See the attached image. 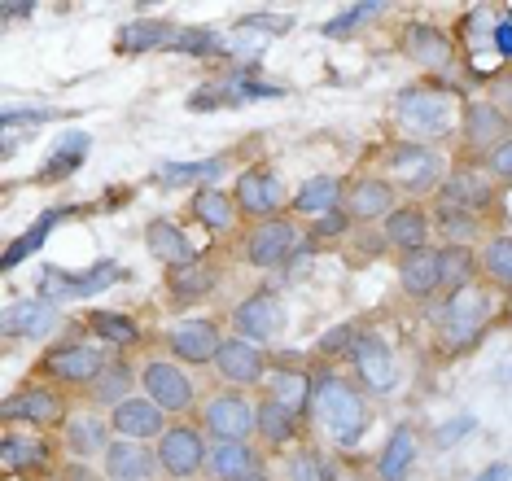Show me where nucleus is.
Returning <instances> with one entry per match:
<instances>
[{"instance_id":"obj_10","label":"nucleus","mask_w":512,"mask_h":481,"mask_svg":"<svg viewBox=\"0 0 512 481\" xmlns=\"http://www.w3.org/2000/svg\"><path fill=\"white\" fill-rule=\"evenodd\" d=\"M123 272H119V263H97V267H88V272H62V267H44V276H40V298H49V302H71V298H92V293H101L106 285H114Z\"/></svg>"},{"instance_id":"obj_42","label":"nucleus","mask_w":512,"mask_h":481,"mask_svg":"<svg viewBox=\"0 0 512 481\" xmlns=\"http://www.w3.org/2000/svg\"><path fill=\"white\" fill-rule=\"evenodd\" d=\"M272 398H281L285 407H294L298 416H307V403H311V372H276V377H272Z\"/></svg>"},{"instance_id":"obj_9","label":"nucleus","mask_w":512,"mask_h":481,"mask_svg":"<svg viewBox=\"0 0 512 481\" xmlns=\"http://www.w3.org/2000/svg\"><path fill=\"white\" fill-rule=\"evenodd\" d=\"M106 368H110V359L97 346H53L40 359V372L57 385H92Z\"/></svg>"},{"instance_id":"obj_4","label":"nucleus","mask_w":512,"mask_h":481,"mask_svg":"<svg viewBox=\"0 0 512 481\" xmlns=\"http://www.w3.org/2000/svg\"><path fill=\"white\" fill-rule=\"evenodd\" d=\"M386 167L394 171L403 193H429L442 184V158L429 145H416V140H399V145L386 149Z\"/></svg>"},{"instance_id":"obj_58","label":"nucleus","mask_w":512,"mask_h":481,"mask_svg":"<svg viewBox=\"0 0 512 481\" xmlns=\"http://www.w3.org/2000/svg\"><path fill=\"white\" fill-rule=\"evenodd\" d=\"M0 14H5V22H22V18H36V5H5Z\"/></svg>"},{"instance_id":"obj_22","label":"nucleus","mask_w":512,"mask_h":481,"mask_svg":"<svg viewBox=\"0 0 512 481\" xmlns=\"http://www.w3.org/2000/svg\"><path fill=\"white\" fill-rule=\"evenodd\" d=\"M403 53L425 70H451L456 66V49H451V35L438 31L434 22H407L403 31Z\"/></svg>"},{"instance_id":"obj_35","label":"nucleus","mask_w":512,"mask_h":481,"mask_svg":"<svg viewBox=\"0 0 512 481\" xmlns=\"http://www.w3.org/2000/svg\"><path fill=\"white\" fill-rule=\"evenodd\" d=\"M259 438L267 447H285V442L298 438V412L294 407H285L281 398L267 394L259 403Z\"/></svg>"},{"instance_id":"obj_27","label":"nucleus","mask_w":512,"mask_h":481,"mask_svg":"<svg viewBox=\"0 0 512 481\" xmlns=\"http://www.w3.org/2000/svg\"><path fill=\"white\" fill-rule=\"evenodd\" d=\"M49 460V442L36 438L31 429H5L0 438V468L5 473H31Z\"/></svg>"},{"instance_id":"obj_29","label":"nucleus","mask_w":512,"mask_h":481,"mask_svg":"<svg viewBox=\"0 0 512 481\" xmlns=\"http://www.w3.org/2000/svg\"><path fill=\"white\" fill-rule=\"evenodd\" d=\"M342 202H346V197H342V180H337V175H316V180L302 184L298 197L289 206H294L302 219H311V224H316V219L342 210Z\"/></svg>"},{"instance_id":"obj_47","label":"nucleus","mask_w":512,"mask_h":481,"mask_svg":"<svg viewBox=\"0 0 512 481\" xmlns=\"http://www.w3.org/2000/svg\"><path fill=\"white\" fill-rule=\"evenodd\" d=\"M486 175H491L495 184H512V136L504 140V145H495L491 154H486Z\"/></svg>"},{"instance_id":"obj_3","label":"nucleus","mask_w":512,"mask_h":481,"mask_svg":"<svg viewBox=\"0 0 512 481\" xmlns=\"http://www.w3.org/2000/svg\"><path fill=\"white\" fill-rule=\"evenodd\" d=\"M394 114L412 136L421 140H447L451 136V97L438 88H407L394 101Z\"/></svg>"},{"instance_id":"obj_14","label":"nucleus","mask_w":512,"mask_h":481,"mask_svg":"<svg viewBox=\"0 0 512 481\" xmlns=\"http://www.w3.org/2000/svg\"><path fill=\"white\" fill-rule=\"evenodd\" d=\"M351 363H355V372H359V385L372 390V394H390L394 385H399V363H394L390 346L381 342L377 333H359Z\"/></svg>"},{"instance_id":"obj_6","label":"nucleus","mask_w":512,"mask_h":481,"mask_svg":"<svg viewBox=\"0 0 512 481\" xmlns=\"http://www.w3.org/2000/svg\"><path fill=\"white\" fill-rule=\"evenodd\" d=\"M0 416H5L9 429H18V425L49 429V425H62V420H71V416H66L62 394L49 390V385H27V390L9 394L5 398V412H0Z\"/></svg>"},{"instance_id":"obj_19","label":"nucleus","mask_w":512,"mask_h":481,"mask_svg":"<svg viewBox=\"0 0 512 481\" xmlns=\"http://www.w3.org/2000/svg\"><path fill=\"white\" fill-rule=\"evenodd\" d=\"M167 346L180 363H215L224 333H219L215 320H180L167 328Z\"/></svg>"},{"instance_id":"obj_25","label":"nucleus","mask_w":512,"mask_h":481,"mask_svg":"<svg viewBox=\"0 0 512 481\" xmlns=\"http://www.w3.org/2000/svg\"><path fill=\"white\" fill-rule=\"evenodd\" d=\"M206 468L219 481H246L259 473V451L250 442H232V438H215L211 455H206Z\"/></svg>"},{"instance_id":"obj_11","label":"nucleus","mask_w":512,"mask_h":481,"mask_svg":"<svg viewBox=\"0 0 512 481\" xmlns=\"http://www.w3.org/2000/svg\"><path fill=\"white\" fill-rule=\"evenodd\" d=\"M302 232L294 228V219H267L246 237V258L254 267H285L298 254Z\"/></svg>"},{"instance_id":"obj_60","label":"nucleus","mask_w":512,"mask_h":481,"mask_svg":"<svg viewBox=\"0 0 512 481\" xmlns=\"http://www.w3.org/2000/svg\"><path fill=\"white\" fill-rule=\"evenodd\" d=\"M508 320H512V302H508Z\"/></svg>"},{"instance_id":"obj_24","label":"nucleus","mask_w":512,"mask_h":481,"mask_svg":"<svg viewBox=\"0 0 512 481\" xmlns=\"http://www.w3.org/2000/svg\"><path fill=\"white\" fill-rule=\"evenodd\" d=\"M399 285L412 298H429V293L442 289V250L425 245V250H412L399 258Z\"/></svg>"},{"instance_id":"obj_38","label":"nucleus","mask_w":512,"mask_h":481,"mask_svg":"<svg viewBox=\"0 0 512 481\" xmlns=\"http://www.w3.org/2000/svg\"><path fill=\"white\" fill-rule=\"evenodd\" d=\"M193 219L197 224H206L211 232H228L232 219H237V202H232L228 193H219V189H197L193 193Z\"/></svg>"},{"instance_id":"obj_43","label":"nucleus","mask_w":512,"mask_h":481,"mask_svg":"<svg viewBox=\"0 0 512 481\" xmlns=\"http://www.w3.org/2000/svg\"><path fill=\"white\" fill-rule=\"evenodd\" d=\"M132 368H127V363H110V368L106 372H101V377L97 381H92L88 385V390H92V398H97V403H123V398H132V394H127V390H132Z\"/></svg>"},{"instance_id":"obj_50","label":"nucleus","mask_w":512,"mask_h":481,"mask_svg":"<svg viewBox=\"0 0 512 481\" xmlns=\"http://www.w3.org/2000/svg\"><path fill=\"white\" fill-rule=\"evenodd\" d=\"M346 228H351V215L346 210H333V215H324L311 224V241H333V237H346Z\"/></svg>"},{"instance_id":"obj_48","label":"nucleus","mask_w":512,"mask_h":481,"mask_svg":"<svg viewBox=\"0 0 512 481\" xmlns=\"http://www.w3.org/2000/svg\"><path fill=\"white\" fill-rule=\"evenodd\" d=\"M372 14H381V5H355V9H346V14H337V18H329L324 22V35H329V40H337V35H346V31H355V22L359 18H372Z\"/></svg>"},{"instance_id":"obj_59","label":"nucleus","mask_w":512,"mask_h":481,"mask_svg":"<svg viewBox=\"0 0 512 481\" xmlns=\"http://www.w3.org/2000/svg\"><path fill=\"white\" fill-rule=\"evenodd\" d=\"M246 481H267V477H263V473H254V477H246Z\"/></svg>"},{"instance_id":"obj_21","label":"nucleus","mask_w":512,"mask_h":481,"mask_svg":"<svg viewBox=\"0 0 512 481\" xmlns=\"http://www.w3.org/2000/svg\"><path fill=\"white\" fill-rule=\"evenodd\" d=\"M62 328V311H57V302L49 298H22L9 307L5 315V337H22V342H40V337H49Z\"/></svg>"},{"instance_id":"obj_41","label":"nucleus","mask_w":512,"mask_h":481,"mask_svg":"<svg viewBox=\"0 0 512 481\" xmlns=\"http://www.w3.org/2000/svg\"><path fill=\"white\" fill-rule=\"evenodd\" d=\"M88 324H92V333H97L101 342H110V346H136L141 342L136 320H127V315H119V311H92Z\"/></svg>"},{"instance_id":"obj_13","label":"nucleus","mask_w":512,"mask_h":481,"mask_svg":"<svg viewBox=\"0 0 512 481\" xmlns=\"http://www.w3.org/2000/svg\"><path fill=\"white\" fill-rule=\"evenodd\" d=\"M508 132H512V119L499 110L495 101H469V105H464L460 136H464V145H469L473 154L486 158L495 145H504Z\"/></svg>"},{"instance_id":"obj_7","label":"nucleus","mask_w":512,"mask_h":481,"mask_svg":"<svg viewBox=\"0 0 512 481\" xmlns=\"http://www.w3.org/2000/svg\"><path fill=\"white\" fill-rule=\"evenodd\" d=\"M141 385H145V398H154V403L162 407V412H189L193 407V377L180 368V363H171V359H149L145 368H141Z\"/></svg>"},{"instance_id":"obj_12","label":"nucleus","mask_w":512,"mask_h":481,"mask_svg":"<svg viewBox=\"0 0 512 481\" xmlns=\"http://www.w3.org/2000/svg\"><path fill=\"white\" fill-rule=\"evenodd\" d=\"M232 328L246 342H272V337H281V328H285L281 298L276 293H250L246 302L232 307Z\"/></svg>"},{"instance_id":"obj_44","label":"nucleus","mask_w":512,"mask_h":481,"mask_svg":"<svg viewBox=\"0 0 512 481\" xmlns=\"http://www.w3.org/2000/svg\"><path fill=\"white\" fill-rule=\"evenodd\" d=\"M482 272H486V280H491V285L512 289V237H495L491 245H486Z\"/></svg>"},{"instance_id":"obj_15","label":"nucleus","mask_w":512,"mask_h":481,"mask_svg":"<svg viewBox=\"0 0 512 481\" xmlns=\"http://www.w3.org/2000/svg\"><path fill=\"white\" fill-rule=\"evenodd\" d=\"M491 202H495V184H491V175H486V171L460 167V171H451L447 180L438 184V206H447V210L482 215Z\"/></svg>"},{"instance_id":"obj_26","label":"nucleus","mask_w":512,"mask_h":481,"mask_svg":"<svg viewBox=\"0 0 512 481\" xmlns=\"http://www.w3.org/2000/svg\"><path fill=\"white\" fill-rule=\"evenodd\" d=\"M110 420L92 416V412H75L66 420V451L75 455V460H97V455L110 451Z\"/></svg>"},{"instance_id":"obj_8","label":"nucleus","mask_w":512,"mask_h":481,"mask_svg":"<svg viewBox=\"0 0 512 481\" xmlns=\"http://www.w3.org/2000/svg\"><path fill=\"white\" fill-rule=\"evenodd\" d=\"M158 464H162V473L167 477H176V481H189L197 477L206 468V442H202V433H197L193 425H171L167 433L158 438Z\"/></svg>"},{"instance_id":"obj_51","label":"nucleus","mask_w":512,"mask_h":481,"mask_svg":"<svg viewBox=\"0 0 512 481\" xmlns=\"http://www.w3.org/2000/svg\"><path fill=\"white\" fill-rule=\"evenodd\" d=\"M53 119H57V110H5L0 127L14 132V127H40V123H53Z\"/></svg>"},{"instance_id":"obj_17","label":"nucleus","mask_w":512,"mask_h":481,"mask_svg":"<svg viewBox=\"0 0 512 481\" xmlns=\"http://www.w3.org/2000/svg\"><path fill=\"white\" fill-rule=\"evenodd\" d=\"M232 202H237V210L246 219H259V224H267V219H276V210H281L285 202V189L281 180H276L272 171L254 167L237 180V189H232Z\"/></svg>"},{"instance_id":"obj_57","label":"nucleus","mask_w":512,"mask_h":481,"mask_svg":"<svg viewBox=\"0 0 512 481\" xmlns=\"http://www.w3.org/2000/svg\"><path fill=\"white\" fill-rule=\"evenodd\" d=\"M508 477H512V468L499 460V464H491V468H482V473H477L473 481H508Z\"/></svg>"},{"instance_id":"obj_1","label":"nucleus","mask_w":512,"mask_h":481,"mask_svg":"<svg viewBox=\"0 0 512 481\" xmlns=\"http://www.w3.org/2000/svg\"><path fill=\"white\" fill-rule=\"evenodd\" d=\"M307 416H316L320 425L333 433L337 447H355V442L364 438L368 420H372L364 394H359L346 377L329 372V368L311 372V403H307Z\"/></svg>"},{"instance_id":"obj_2","label":"nucleus","mask_w":512,"mask_h":481,"mask_svg":"<svg viewBox=\"0 0 512 481\" xmlns=\"http://www.w3.org/2000/svg\"><path fill=\"white\" fill-rule=\"evenodd\" d=\"M486 320H491V298H486L482 285L456 289V293H447L438 307H429V324L438 328V342H442V350H451V355H456V350H473Z\"/></svg>"},{"instance_id":"obj_30","label":"nucleus","mask_w":512,"mask_h":481,"mask_svg":"<svg viewBox=\"0 0 512 481\" xmlns=\"http://www.w3.org/2000/svg\"><path fill=\"white\" fill-rule=\"evenodd\" d=\"M145 245H149V254H154L162 267H184V263H193L197 258L189 237H184L171 219H154V224L145 228Z\"/></svg>"},{"instance_id":"obj_55","label":"nucleus","mask_w":512,"mask_h":481,"mask_svg":"<svg viewBox=\"0 0 512 481\" xmlns=\"http://www.w3.org/2000/svg\"><path fill=\"white\" fill-rule=\"evenodd\" d=\"M62 481H101V477L92 473L84 460H75V464H66V468H62Z\"/></svg>"},{"instance_id":"obj_56","label":"nucleus","mask_w":512,"mask_h":481,"mask_svg":"<svg viewBox=\"0 0 512 481\" xmlns=\"http://www.w3.org/2000/svg\"><path fill=\"white\" fill-rule=\"evenodd\" d=\"M495 44H499V53H504V57H512V18H499Z\"/></svg>"},{"instance_id":"obj_5","label":"nucleus","mask_w":512,"mask_h":481,"mask_svg":"<svg viewBox=\"0 0 512 481\" xmlns=\"http://www.w3.org/2000/svg\"><path fill=\"white\" fill-rule=\"evenodd\" d=\"M202 420L215 438H232V442H250V433H259V403H250L241 390H224L211 394L202 407Z\"/></svg>"},{"instance_id":"obj_18","label":"nucleus","mask_w":512,"mask_h":481,"mask_svg":"<svg viewBox=\"0 0 512 481\" xmlns=\"http://www.w3.org/2000/svg\"><path fill=\"white\" fill-rule=\"evenodd\" d=\"M215 372H219V381L246 390V385H259L267 377V359L246 337H224V346H219V355H215Z\"/></svg>"},{"instance_id":"obj_16","label":"nucleus","mask_w":512,"mask_h":481,"mask_svg":"<svg viewBox=\"0 0 512 481\" xmlns=\"http://www.w3.org/2000/svg\"><path fill=\"white\" fill-rule=\"evenodd\" d=\"M394 202H399V189H394L390 180L364 175V180H355L351 189H346L342 210L351 215V224H377V219H390L394 210H399Z\"/></svg>"},{"instance_id":"obj_49","label":"nucleus","mask_w":512,"mask_h":481,"mask_svg":"<svg viewBox=\"0 0 512 481\" xmlns=\"http://www.w3.org/2000/svg\"><path fill=\"white\" fill-rule=\"evenodd\" d=\"M289 481H329V473H324L316 451H298L294 460H289Z\"/></svg>"},{"instance_id":"obj_28","label":"nucleus","mask_w":512,"mask_h":481,"mask_svg":"<svg viewBox=\"0 0 512 481\" xmlns=\"http://www.w3.org/2000/svg\"><path fill=\"white\" fill-rule=\"evenodd\" d=\"M429 228H434V219H429L421 206H399L386 219V228L381 232H386V241L394 245V250L412 254V250H425L429 245Z\"/></svg>"},{"instance_id":"obj_54","label":"nucleus","mask_w":512,"mask_h":481,"mask_svg":"<svg viewBox=\"0 0 512 481\" xmlns=\"http://www.w3.org/2000/svg\"><path fill=\"white\" fill-rule=\"evenodd\" d=\"M224 92L228 88H197L189 97V110H215V105H224Z\"/></svg>"},{"instance_id":"obj_39","label":"nucleus","mask_w":512,"mask_h":481,"mask_svg":"<svg viewBox=\"0 0 512 481\" xmlns=\"http://www.w3.org/2000/svg\"><path fill=\"white\" fill-rule=\"evenodd\" d=\"M477 254L469 245H442V289L456 293V289H469L477 285Z\"/></svg>"},{"instance_id":"obj_31","label":"nucleus","mask_w":512,"mask_h":481,"mask_svg":"<svg viewBox=\"0 0 512 481\" xmlns=\"http://www.w3.org/2000/svg\"><path fill=\"white\" fill-rule=\"evenodd\" d=\"M171 40H176V27H171V22L136 18V22H127V27H119L114 49L119 53H154V49H171Z\"/></svg>"},{"instance_id":"obj_40","label":"nucleus","mask_w":512,"mask_h":481,"mask_svg":"<svg viewBox=\"0 0 512 481\" xmlns=\"http://www.w3.org/2000/svg\"><path fill=\"white\" fill-rule=\"evenodd\" d=\"M434 232L447 245H469L482 237V215H464V210H447V206H438L434 210Z\"/></svg>"},{"instance_id":"obj_45","label":"nucleus","mask_w":512,"mask_h":481,"mask_svg":"<svg viewBox=\"0 0 512 481\" xmlns=\"http://www.w3.org/2000/svg\"><path fill=\"white\" fill-rule=\"evenodd\" d=\"M171 53L215 57V53H224V40H219L215 31H206V27H184V31H176V40H171Z\"/></svg>"},{"instance_id":"obj_37","label":"nucleus","mask_w":512,"mask_h":481,"mask_svg":"<svg viewBox=\"0 0 512 481\" xmlns=\"http://www.w3.org/2000/svg\"><path fill=\"white\" fill-rule=\"evenodd\" d=\"M228 162L224 158H202V162H162V167L154 171V180L162 184V189H184V184H206L215 180L219 171H224Z\"/></svg>"},{"instance_id":"obj_33","label":"nucleus","mask_w":512,"mask_h":481,"mask_svg":"<svg viewBox=\"0 0 512 481\" xmlns=\"http://www.w3.org/2000/svg\"><path fill=\"white\" fill-rule=\"evenodd\" d=\"M416 464V429L412 425H399L390 433V442L381 447V460H377V473L381 481H407Z\"/></svg>"},{"instance_id":"obj_20","label":"nucleus","mask_w":512,"mask_h":481,"mask_svg":"<svg viewBox=\"0 0 512 481\" xmlns=\"http://www.w3.org/2000/svg\"><path fill=\"white\" fill-rule=\"evenodd\" d=\"M110 429L119 433V438L149 442V438L167 433V412H162L154 398H123V403L110 407Z\"/></svg>"},{"instance_id":"obj_53","label":"nucleus","mask_w":512,"mask_h":481,"mask_svg":"<svg viewBox=\"0 0 512 481\" xmlns=\"http://www.w3.org/2000/svg\"><path fill=\"white\" fill-rule=\"evenodd\" d=\"M237 31H267V35H281L289 31V18H267V14H250L237 22Z\"/></svg>"},{"instance_id":"obj_34","label":"nucleus","mask_w":512,"mask_h":481,"mask_svg":"<svg viewBox=\"0 0 512 481\" xmlns=\"http://www.w3.org/2000/svg\"><path fill=\"white\" fill-rule=\"evenodd\" d=\"M84 158H88V132H66L62 140H57V149L49 154V162H44V171L36 175V184L66 180L71 171L84 167Z\"/></svg>"},{"instance_id":"obj_46","label":"nucleus","mask_w":512,"mask_h":481,"mask_svg":"<svg viewBox=\"0 0 512 481\" xmlns=\"http://www.w3.org/2000/svg\"><path fill=\"white\" fill-rule=\"evenodd\" d=\"M355 342H359V328L355 324H337V328H329V333L320 337V355L324 359H342V355H355Z\"/></svg>"},{"instance_id":"obj_36","label":"nucleus","mask_w":512,"mask_h":481,"mask_svg":"<svg viewBox=\"0 0 512 481\" xmlns=\"http://www.w3.org/2000/svg\"><path fill=\"white\" fill-rule=\"evenodd\" d=\"M219 285V276H215V267H206V263H184V267H171L167 272V289L176 293L180 302H197V298H206Z\"/></svg>"},{"instance_id":"obj_23","label":"nucleus","mask_w":512,"mask_h":481,"mask_svg":"<svg viewBox=\"0 0 512 481\" xmlns=\"http://www.w3.org/2000/svg\"><path fill=\"white\" fill-rule=\"evenodd\" d=\"M101 468H106L110 481H149L154 473H162L158 451L141 447V442H132V438H114L110 451L101 455Z\"/></svg>"},{"instance_id":"obj_52","label":"nucleus","mask_w":512,"mask_h":481,"mask_svg":"<svg viewBox=\"0 0 512 481\" xmlns=\"http://www.w3.org/2000/svg\"><path fill=\"white\" fill-rule=\"evenodd\" d=\"M473 429H477V420H473V416H456V420H447V425L434 433V442H438V447H456L464 433H473Z\"/></svg>"},{"instance_id":"obj_32","label":"nucleus","mask_w":512,"mask_h":481,"mask_svg":"<svg viewBox=\"0 0 512 481\" xmlns=\"http://www.w3.org/2000/svg\"><path fill=\"white\" fill-rule=\"evenodd\" d=\"M62 219H71V210H66V206H53V210H44V215L36 219V224H31V228L22 232V237H18L14 245H9V250H5V258H0V267H5V272H14L18 263H27V258L36 254L44 241H49V232H53L57 224H62Z\"/></svg>"}]
</instances>
